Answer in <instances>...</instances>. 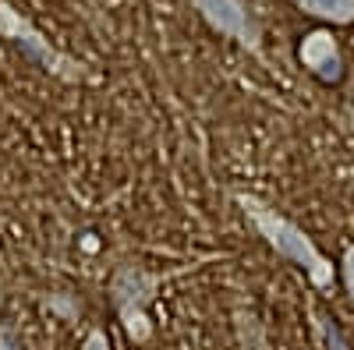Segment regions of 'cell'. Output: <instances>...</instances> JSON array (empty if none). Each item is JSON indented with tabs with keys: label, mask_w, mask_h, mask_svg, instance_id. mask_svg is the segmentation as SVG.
<instances>
[{
	"label": "cell",
	"mask_w": 354,
	"mask_h": 350,
	"mask_svg": "<svg viewBox=\"0 0 354 350\" xmlns=\"http://www.w3.org/2000/svg\"><path fill=\"white\" fill-rule=\"evenodd\" d=\"M238 206H241L245 220L255 226V233H259V237L270 244L280 258H287V262H294V266L305 269V276L312 280L315 290H330V286H333V280H337L333 262L315 248V241L308 237L298 223L287 220V216H280L277 209H270V206H266V202H259L255 195H238Z\"/></svg>",
	"instance_id": "cell-1"
},
{
	"label": "cell",
	"mask_w": 354,
	"mask_h": 350,
	"mask_svg": "<svg viewBox=\"0 0 354 350\" xmlns=\"http://www.w3.org/2000/svg\"><path fill=\"white\" fill-rule=\"evenodd\" d=\"M234 329H238V347L241 350H270L266 329H262V322L252 311H245V308L234 311Z\"/></svg>",
	"instance_id": "cell-7"
},
{
	"label": "cell",
	"mask_w": 354,
	"mask_h": 350,
	"mask_svg": "<svg viewBox=\"0 0 354 350\" xmlns=\"http://www.w3.org/2000/svg\"><path fill=\"white\" fill-rule=\"evenodd\" d=\"M82 248H85V251H96V248H100L96 233H85V237H82Z\"/></svg>",
	"instance_id": "cell-12"
},
{
	"label": "cell",
	"mask_w": 354,
	"mask_h": 350,
	"mask_svg": "<svg viewBox=\"0 0 354 350\" xmlns=\"http://www.w3.org/2000/svg\"><path fill=\"white\" fill-rule=\"evenodd\" d=\"M0 39H8L21 53V61H28L32 68H39V71L53 75V78L71 81V85L85 78V64L75 61L71 53L57 50L39 28L11 4V0H0Z\"/></svg>",
	"instance_id": "cell-2"
},
{
	"label": "cell",
	"mask_w": 354,
	"mask_h": 350,
	"mask_svg": "<svg viewBox=\"0 0 354 350\" xmlns=\"http://www.w3.org/2000/svg\"><path fill=\"white\" fill-rule=\"evenodd\" d=\"M46 304H50V311H61L64 318H78V311H82V304H78L75 298H64V294H57V298H50Z\"/></svg>",
	"instance_id": "cell-10"
},
{
	"label": "cell",
	"mask_w": 354,
	"mask_h": 350,
	"mask_svg": "<svg viewBox=\"0 0 354 350\" xmlns=\"http://www.w3.org/2000/svg\"><path fill=\"white\" fill-rule=\"evenodd\" d=\"M188 4L216 36L234 39L241 50L255 57L262 53V25L245 0H188Z\"/></svg>",
	"instance_id": "cell-4"
},
{
	"label": "cell",
	"mask_w": 354,
	"mask_h": 350,
	"mask_svg": "<svg viewBox=\"0 0 354 350\" xmlns=\"http://www.w3.org/2000/svg\"><path fill=\"white\" fill-rule=\"evenodd\" d=\"M298 61L322 85H340L344 81V68H347L344 64V50H340V43H337V36L330 32V28H312V32L301 36Z\"/></svg>",
	"instance_id": "cell-5"
},
{
	"label": "cell",
	"mask_w": 354,
	"mask_h": 350,
	"mask_svg": "<svg viewBox=\"0 0 354 350\" xmlns=\"http://www.w3.org/2000/svg\"><path fill=\"white\" fill-rule=\"evenodd\" d=\"M160 286H163V276L142 269V266H121L110 276V301H113L117 318H121V326H124L131 343H149L153 340L149 304L156 301Z\"/></svg>",
	"instance_id": "cell-3"
},
{
	"label": "cell",
	"mask_w": 354,
	"mask_h": 350,
	"mask_svg": "<svg viewBox=\"0 0 354 350\" xmlns=\"http://www.w3.org/2000/svg\"><path fill=\"white\" fill-rule=\"evenodd\" d=\"M0 304H4V290H0Z\"/></svg>",
	"instance_id": "cell-14"
},
{
	"label": "cell",
	"mask_w": 354,
	"mask_h": 350,
	"mask_svg": "<svg viewBox=\"0 0 354 350\" xmlns=\"http://www.w3.org/2000/svg\"><path fill=\"white\" fill-rule=\"evenodd\" d=\"M340 276H344V286H347V298L354 301V244L344 248V262H340Z\"/></svg>",
	"instance_id": "cell-9"
},
{
	"label": "cell",
	"mask_w": 354,
	"mask_h": 350,
	"mask_svg": "<svg viewBox=\"0 0 354 350\" xmlns=\"http://www.w3.org/2000/svg\"><path fill=\"white\" fill-rule=\"evenodd\" d=\"M315 322H319V329L326 333V343H330V350H347V340H344V333L330 322L326 315H315Z\"/></svg>",
	"instance_id": "cell-8"
},
{
	"label": "cell",
	"mask_w": 354,
	"mask_h": 350,
	"mask_svg": "<svg viewBox=\"0 0 354 350\" xmlns=\"http://www.w3.org/2000/svg\"><path fill=\"white\" fill-rule=\"evenodd\" d=\"M294 8L305 11L308 18L333 25V28L354 25V0H294Z\"/></svg>",
	"instance_id": "cell-6"
},
{
	"label": "cell",
	"mask_w": 354,
	"mask_h": 350,
	"mask_svg": "<svg viewBox=\"0 0 354 350\" xmlns=\"http://www.w3.org/2000/svg\"><path fill=\"white\" fill-rule=\"evenodd\" d=\"M82 350H110V336L103 333V329H93L85 336V343H82Z\"/></svg>",
	"instance_id": "cell-11"
},
{
	"label": "cell",
	"mask_w": 354,
	"mask_h": 350,
	"mask_svg": "<svg viewBox=\"0 0 354 350\" xmlns=\"http://www.w3.org/2000/svg\"><path fill=\"white\" fill-rule=\"evenodd\" d=\"M0 350H18V347H15V340H11L8 333H0Z\"/></svg>",
	"instance_id": "cell-13"
}]
</instances>
